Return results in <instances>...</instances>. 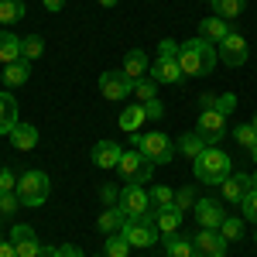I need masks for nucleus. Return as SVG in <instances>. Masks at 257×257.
I'll return each mask as SVG.
<instances>
[{
  "instance_id": "b1692460",
  "label": "nucleus",
  "mask_w": 257,
  "mask_h": 257,
  "mask_svg": "<svg viewBox=\"0 0 257 257\" xmlns=\"http://www.w3.org/2000/svg\"><path fill=\"white\" fill-rule=\"evenodd\" d=\"M175 151L182 155V158H192L196 161L202 151H206V141L199 138V131H189V134H182V138L175 141Z\"/></svg>"
},
{
  "instance_id": "09e8293b",
  "label": "nucleus",
  "mask_w": 257,
  "mask_h": 257,
  "mask_svg": "<svg viewBox=\"0 0 257 257\" xmlns=\"http://www.w3.org/2000/svg\"><path fill=\"white\" fill-rule=\"evenodd\" d=\"M250 189H257V172H254V175H250Z\"/></svg>"
},
{
  "instance_id": "c85d7f7f",
  "label": "nucleus",
  "mask_w": 257,
  "mask_h": 257,
  "mask_svg": "<svg viewBox=\"0 0 257 257\" xmlns=\"http://www.w3.org/2000/svg\"><path fill=\"white\" fill-rule=\"evenodd\" d=\"M243 4H247V0H209L213 14H216V18H223V21L240 18V14H243Z\"/></svg>"
},
{
  "instance_id": "79ce46f5",
  "label": "nucleus",
  "mask_w": 257,
  "mask_h": 257,
  "mask_svg": "<svg viewBox=\"0 0 257 257\" xmlns=\"http://www.w3.org/2000/svg\"><path fill=\"white\" fill-rule=\"evenodd\" d=\"M158 59H178V45L172 38H165L158 45Z\"/></svg>"
},
{
  "instance_id": "aec40b11",
  "label": "nucleus",
  "mask_w": 257,
  "mask_h": 257,
  "mask_svg": "<svg viewBox=\"0 0 257 257\" xmlns=\"http://www.w3.org/2000/svg\"><path fill=\"white\" fill-rule=\"evenodd\" d=\"M123 226H127V213H123L120 206H106V209L99 213V219H96V230L106 233V237H110V233H120Z\"/></svg>"
},
{
  "instance_id": "864d4df0",
  "label": "nucleus",
  "mask_w": 257,
  "mask_h": 257,
  "mask_svg": "<svg viewBox=\"0 0 257 257\" xmlns=\"http://www.w3.org/2000/svg\"><path fill=\"white\" fill-rule=\"evenodd\" d=\"M93 257H106V254H93Z\"/></svg>"
},
{
  "instance_id": "c756f323",
  "label": "nucleus",
  "mask_w": 257,
  "mask_h": 257,
  "mask_svg": "<svg viewBox=\"0 0 257 257\" xmlns=\"http://www.w3.org/2000/svg\"><path fill=\"white\" fill-rule=\"evenodd\" d=\"M219 237L226 240V243H237V240H243V219L226 216L223 223H219Z\"/></svg>"
},
{
  "instance_id": "2f4dec72",
  "label": "nucleus",
  "mask_w": 257,
  "mask_h": 257,
  "mask_svg": "<svg viewBox=\"0 0 257 257\" xmlns=\"http://www.w3.org/2000/svg\"><path fill=\"white\" fill-rule=\"evenodd\" d=\"M41 52H45V41H41L38 35H28V38H21V59H24V62L41 59Z\"/></svg>"
},
{
  "instance_id": "4c0bfd02",
  "label": "nucleus",
  "mask_w": 257,
  "mask_h": 257,
  "mask_svg": "<svg viewBox=\"0 0 257 257\" xmlns=\"http://www.w3.org/2000/svg\"><path fill=\"white\" fill-rule=\"evenodd\" d=\"M175 206L182 209V213H185V209H192V206H196V189H192V185L178 189V192H175Z\"/></svg>"
},
{
  "instance_id": "473e14b6",
  "label": "nucleus",
  "mask_w": 257,
  "mask_h": 257,
  "mask_svg": "<svg viewBox=\"0 0 257 257\" xmlns=\"http://www.w3.org/2000/svg\"><path fill=\"white\" fill-rule=\"evenodd\" d=\"M233 141H237L240 148H254L257 144V131H254V123H240V127H233Z\"/></svg>"
},
{
  "instance_id": "9d476101",
  "label": "nucleus",
  "mask_w": 257,
  "mask_h": 257,
  "mask_svg": "<svg viewBox=\"0 0 257 257\" xmlns=\"http://www.w3.org/2000/svg\"><path fill=\"white\" fill-rule=\"evenodd\" d=\"M131 247H151V243H158V226H155V219H127V226L120 230Z\"/></svg>"
},
{
  "instance_id": "393cba45",
  "label": "nucleus",
  "mask_w": 257,
  "mask_h": 257,
  "mask_svg": "<svg viewBox=\"0 0 257 257\" xmlns=\"http://www.w3.org/2000/svg\"><path fill=\"white\" fill-rule=\"evenodd\" d=\"M144 120H148V113H144V103H131V106L120 113V131L138 134L141 127H144Z\"/></svg>"
},
{
  "instance_id": "ea45409f",
  "label": "nucleus",
  "mask_w": 257,
  "mask_h": 257,
  "mask_svg": "<svg viewBox=\"0 0 257 257\" xmlns=\"http://www.w3.org/2000/svg\"><path fill=\"white\" fill-rule=\"evenodd\" d=\"M18 189V175L11 168H0V192H14Z\"/></svg>"
},
{
  "instance_id": "cd10ccee",
  "label": "nucleus",
  "mask_w": 257,
  "mask_h": 257,
  "mask_svg": "<svg viewBox=\"0 0 257 257\" xmlns=\"http://www.w3.org/2000/svg\"><path fill=\"white\" fill-rule=\"evenodd\" d=\"M24 18V0H0V28H11Z\"/></svg>"
},
{
  "instance_id": "f8f14e48",
  "label": "nucleus",
  "mask_w": 257,
  "mask_h": 257,
  "mask_svg": "<svg viewBox=\"0 0 257 257\" xmlns=\"http://www.w3.org/2000/svg\"><path fill=\"white\" fill-rule=\"evenodd\" d=\"M192 213H196L199 230H219V223L226 219V213H223V202H216V199H196Z\"/></svg>"
},
{
  "instance_id": "9b49d317",
  "label": "nucleus",
  "mask_w": 257,
  "mask_h": 257,
  "mask_svg": "<svg viewBox=\"0 0 257 257\" xmlns=\"http://www.w3.org/2000/svg\"><path fill=\"white\" fill-rule=\"evenodd\" d=\"M11 243H14V250H18V257H41V240L38 233L28 226V223H18L14 230H11Z\"/></svg>"
},
{
  "instance_id": "0eeeda50",
  "label": "nucleus",
  "mask_w": 257,
  "mask_h": 257,
  "mask_svg": "<svg viewBox=\"0 0 257 257\" xmlns=\"http://www.w3.org/2000/svg\"><path fill=\"white\" fill-rule=\"evenodd\" d=\"M99 93L106 99H113V103H123V99L134 93V79L123 69H110V72L99 76Z\"/></svg>"
},
{
  "instance_id": "a19ab883",
  "label": "nucleus",
  "mask_w": 257,
  "mask_h": 257,
  "mask_svg": "<svg viewBox=\"0 0 257 257\" xmlns=\"http://www.w3.org/2000/svg\"><path fill=\"white\" fill-rule=\"evenodd\" d=\"M144 113H148V120H161V117H165L161 99H148V103H144Z\"/></svg>"
},
{
  "instance_id": "c03bdc74",
  "label": "nucleus",
  "mask_w": 257,
  "mask_h": 257,
  "mask_svg": "<svg viewBox=\"0 0 257 257\" xmlns=\"http://www.w3.org/2000/svg\"><path fill=\"white\" fill-rule=\"evenodd\" d=\"M99 199H103L106 206H117V199H120L117 185H103V189H99Z\"/></svg>"
},
{
  "instance_id": "6ab92c4d",
  "label": "nucleus",
  "mask_w": 257,
  "mask_h": 257,
  "mask_svg": "<svg viewBox=\"0 0 257 257\" xmlns=\"http://www.w3.org/2000/svg\"><path fill=\"white\" fill-rule=\"evenodd\" d=\"M230 35V21H223V18H206V21H199V38L202 41H209V45H219V41Z\"/></svg>"
},
{
  "instance_id": "a211bd4d",
  "label": "nucleus",
  "mask_w": 257,
  "mask_h": 257,
  "mask_svg": "<svg viewBox=\"0 0 257 257\" xmlns=\"http://www.w3.org/2000/svg\"><path fill=\"white\" fill-rule=\"evenodd\" d=\"M18 99L11 96V89H4L0 93V134H7L11 138V131L18 127Z\"/></svg>"
},
{
  "instance_id": "6e6552de",
  "label": "nucleus",
  "mask_w": 257,
  "mask_h": 257,
  "mask_svg": "<svg viewBox=\"0 0 257 257\" xmlns=\"http://www.w3.org/2000/svg\"><path fill=\"white\" fill-rule=\"evenodd\" d=\"M199 138L206 141V148H216L223 134H226V117L219 110H199V123H196Z\"/></svg>"
},
{
  "instance_id": "72a5a7b5",
  "label": "nucleus",
  "mask_w": 257,
  "mask_h": 257,
  "mask_svg": "<svg viewBox=\"0 0 257 257\" xmlns=\"http://www.w3.org/2000/svg\"><path fill=\"white\" fill-rule=\"evenodd\" d=\"M134 96H138L141 103H148V99H158V82L151 79V76H148V79H138V82H134Z\"/></svg>"
},
{
  "instance_id": "f03ea898",
  "label": "nucleus",
  "mask_w": 257,
  "mask_h": 257,
  "mask_svg": "<svg viewBox=\"0 0 257 257\" xmlns=\"http://www.w3.org/2000/svg\"><path fill=\"white\" fill-rule=\"evenodd\" d=\"M131 144H134L151 165H168V161H175V141L168 138V134H161V131H151V134H141L138 131V134H131Z\"/></svg>"
},
{
  "instance_id": "423d86ee",
  "label": "nucleus",
  "mask_w": 257,
  "mask_h": 257,
  "mask_svg": "<svg viewBox=\"0 0 257 257\" xmlns=\"http://www.w3.org/2000/svg\"><path fill=\"white\" fill-rule=\"evenodd\" d=\"M117 206L127 213V219H144L151 213V196L144 192V185H123Z\"/></svg>"
},
{
  "instance_id": "ddd939ff",
  "label": "nucleus",
  "mask_w": 257,
  "mask_h": 257,
  "mask_svg": "<svg viewBox=\"0 0 257 257\" xmlns=\"http://www.w3.org/2000/svg\"><path fill=\"white\" fill-rule=\"evenodd\" d=\"M196 257H226V240L219 237V230H199L192 237Z\"/></svg>"
},
{
  "instance_id": "dca6fc26",
  "label": "nucleus",
  "mask_w": 257,
  "mask_h": 257,
  "mask_svg": "<svg viewBox=\"0 0 257 257\" xmlns=\"http://www.w3.org/2000/svg\"><path fill=\"white\" fill-rule=\"evenodd\" d=\"M219 192H223L226 202H243V196L250 192V175H243V172H230V178L219 182Z\"/></svg>"
},
{
  "instance_id": "3c124183",
  "label": "nucleus",
  "mask_w": 257,
  "mask_h": 257,
  "mask_svg": "<svg viewBox=\"0 0 257 257\" xmlns=\"http://www.w3.org/2000/svg\"><path fill=\"white\" fill-rule=\"evenodd\" d=\"M99 4H103V7H113V4H117V0H99Z\"/></svg>"
},
{
  "instance_id": "f257e3e1",
  "label": "nucleus",
  "mask_w": 257,
  "mask_h": 257,
  "mask_svg": "<svg viewBox=\"0 0 257 257\" xmlns=\"http://www.w3.org/2000/svg\"><path fill=\"white\" fill-rule=\"evenodd\" d=\"M178 65H182L185 76H209L213 65H216V45L202 41L199 35L182 41L178 45Z\"/></svg>"
},
{
  "instance_id": "37998d69",
  "label": "nucleus",
  "mask_w": 257,
  "mask_h": 257,
  "mask_svg": "<svg viewBox=\"0 0 257 257\" xmlns=\"http://www.w3.org/2000/svg\"><path fill=\"white\" fill-rule=\"evenodd\" d=\"M52 257H82V250L72 243H62V247H52Z\"/></svg>"
},
{
  "instance_id": "412c9836",
  "label": "nucleus",
  "mask_w": 257,
  "mask_h": 257,
  "mask_svg": "<svg viewBox=\"0 0 257 257\" xmlns=\"http://www.w3.org/2000/svg\"><path fill=\"white\" fill-rule=\"evenodd\" d=\"M120 144L113 141H99L96 148H93V161H96V168H117L120 165Z\"/></svg>"
},
{
  "instance_id": "39448f33",
  "label": "nucleus",
  "mask_w": 257,
  "mask_h": 257,
  "mask_svg": "<svg viewBox=\"0 0 257 257\" xmlns=\"http://www.w3.org/2000/svg\"><path fill=\"white\" fill-rule=\"evenodd\" d=\"M117 168H120V175H123V182H127V185H148V182H151V175H155V165L144 158L138 148L123 151Z\"/></svg>"
},
{
  "instance_id": "603ef678",
  "label": "nucleus",
  "mask_w": 257,
  "mask_h": 257,
  "mask_svg": "<svg viewBox=\"0 0 257 257\" xmlns=\"http://www.w3.org/2000/svg\"><path fill=\"white\" fill-rule=\"evenodd\" d=\"M254 131H257V117H254Z\"/></svg>"
},
{
  "instance_id": "e433bc0d",
  "label": "nucleus",
  "mask_w": 257,
  "mask_h": 257,
  "mask_svg": "<svg viewBox=\"0 0 257 257\" xmlns=\"http://www.w3.org/2000/svg\"><path fill=\"white\" fill-rule=\"evenodd\" d=\"M213 110H219L223 117H230V113L237 110V93H219V96H216V106H213Z\"/></svg>"
},
{
  "instance_id": "2eb2a0df",
  "label": "nucleus",
  "mask_w": 257,
  "mask_h": 257,
  "mask_svg": "<svg viewBox=\"0 0 257 257\" xmlns=\"http://www.w3.org/2000/svg\"><path fill=\"white\" fill-rule=\"evenodd\" d=\"M151 79L158 86H175V82L185 79V72H182L178 59H155L151 62Z\"/></svg>"
},
{
  "instance_id": "4be33fe9",
  "label": "nucleus",
  "mask_w": 257,
  "mask_h": 257,
  "mask_svg": "<svg viewBox=\"0 0 257 257\" xmlns=\"http://www.w3.org/2000/svg\"><path fill=\"white\" fill-rule=\"evenodd\" d=\"M0 79H4V86H7V89H18V86H24V82L31 79V62H11V65H4V76H0Z\"/></svg>"
},
{
  "instance_id": "20e7f679",
  "label": "nucleus",
  "mask_w": 257,
  "mask_h": 257,
  "mask_svg": "<svg viewBox=\"0 0 257 257\" xmlns=\"http://www.w3.org/2000/svg\"><path fill=\"white\" fill-rule=\"evenodd\" d=\"M48 189H52V182H48V175L45 172H38V168H31V172H24V175L18 178V199L21 206H31V209H38L41 202L48 199Z\"/></svg>"
},
{
  "instance_id": "de8ad7c7",
  "label": "nucleus",
  "mask_w": 257,
  "mask_h": 257,
  "mask_svg": "<svg viewBox=\"0 0 257 257\" xmlns=\"http://www.w3.org/2000/svg\"><path fill=\"white\" fill-rule=\"evenodd\" d=\"M45 4V11H52V14H59L62 7H65V0H41Z\"/></svg>"
},
{
  "instance_id": "c9c22d12",
  "label": "nucleus",
  "mask_w": 257,
  "mask_h": 257,
  "mask_svg": "<svg viewBox=\"0 0 257 257\" xmlns=\"http://www.w3.org/2000/svg\"><path fill=\"white\" fill-rule=\"evenodd\" d=\"M18 206H21L18 192H0V219H11L18 213Z\"/></svg>"
},
{
  "instance_id": "f704fd0d",
  "label": "nucleus",
  "mask_w": 257,
  "mask_h": 257,
  "mask_svg": "<svg viewBox=\"0 0 257 257\" xmlns=\"http://www.w3.org/2000/svg\"><path fill=\"white\" fill-rule=\"evenodd\" d=\"M148 196H151V206H155V209H161V206H172V202H175V192H172L168 185H155Z\"/></svg>"
},
{
  "instance_id": "4468645a",
  "label": "nucleus",
  "mask_w": 257,
  "mask_h": 257,
  "mask_svg": "<svg viewBox=\"0 0 257 257\" xmlns=\"http://www.w3.org/2000/svg\"><path fill=\"white\" fill-rule=\"evenodd\" d=\"M144 219H155V226H158L161 237H172V233H178V226H182V209H178L175 202H172V206H161V209L151 206V213H148Z\"/></svg>"
},
{
  "instance_id": "a18cd8bd",
  "label": "nucleus",
  "mask_w": 257,
  "mask_h": 257,
  "mask_svg": "<svg viewBox=\"0 0 257 257\" xmlns=\"http://www.w3.org/2000/svg\"><path fill=\"white\" fill-rule=\"evenodd\" d=\"M216 106V93H202L199 96V110H213Z\"/></svg>"
},
{
  "instance_id": "a878e982",
  "label": "nucleus",
  "mask_w": 257,
  "mask_h": 257,
  "mask_svg": "<svg viewBox=\"0 0 257 257\" xmlns=\"http://www.w3.org/2000/svg\"><path fill=\"white\" fill-rule=\"evenodd\" d=\"M11 144H14L18 151H31V148L38 144V127H31V123H18V127L11 131Z\"/></svg>"
},
{
  "instance_id": "5701e85b",
  "label": "nucleus",
  "mask_w": 257,
  "mask_h": 257,
  "mask_svg": "<svg viewBox=\"0 0 257 257\" xmlns=\"http://www.w3.org/2000/svg\"><path fill=\"white\" fill-rule=\"evenodd\" d=\"M0 62H4V65L21 62V38L11 35V28H0Z\"/></svg>"
},
{
  "instance_id": "f3484780",
  "label": "nucleus",
  "mask_w": 257,
  "mask_h": 257,
  "mask_svg": "<svg viewBox=\"0 0 257 257\" xmlns=\"http://www.w3.org/2000/svg\"><path fill=\"white\" fill-rule=\"evenodd\" d=\"M123 72L131 76V79H148L151 76V62H148V55L141 52V48H131L127 55H123Z\"/></svg>"
},
{
  "instance_id": "49530a36",
  "label": "nucleus",
  "mask_w": 257,
  "mask_h": 257,
  "mask_svg": "<svg viewBox=\"0 0 257 257\" xmlns=\"http://www.w3.org/2000/svg\"><path fill=\"white\" fill-rule=\"evenodd\" d=\"M0 257H18L14 243H11V240H4V237H0Z\"/></svg>"
},
{
  "instance_id": "1a4fd4ad",
  "label": "nucleus",
  "mask_w": 257,
  "mask_h": 257,
  "mask_svg": "<svg viewBox=\"0 0 257 257\" xmlns=\"http://www.w3.org/2000/svg\"><path fill=\"white\" fill-rule=\"evenodd\" d=\"M216 59L223 62V65H230V69L243 65V62H247V38L237 35V31H230V35L216 45Z\"/></svg>"
},
{
  "instance_id": "58836bf2",
  "label": "nucleus",
  "mask_w": 257,
  "mask_h": 257,
  "mask_svg": "<svg viewBox=\"0 0 257 257\" xmlns=\"http://www.w3.org/2000/svg\"><path fill=\"white\" fill-rule=\"evenodd\" d=\"M240 209H243V219H250V223H257V189H250V192L243 196V202H240Z\"/></svg>"
},
{
  "instance_id": "8fccbe9b",
  "label": "nucleus",
  "mask_w": 257,
  "mask_h": 257,
  "mask_svg": "<svg viewBox=\"0 0 257 257\" xmlns=\"http://www.w3.org/2000/svg\"><path fill=\"white\" fill-rule=\"evenodd\" d=\"M250 158H254V165H257V144H254V148H250Z\"/></svg>"
},
{
  "instance_id": "7c9ffc66",
  "label": "nucleus",
  "mask_w": 257,
  "mask_h": 257,
  "mask_svg": "<svg viewBox=\"0 0 257 257\" xmlns=\"http://www.w3.org/2000/svg\"><path fill=\"white\" fill-rule=\"evenodd\" d=\"M103 254H106V257H127V254H131V243H127L123 233H110L106 243H103Z\"/></svg>"
},
{
  "instance_id": "bb28decb",
  "label": "nucleus",
  "mask_w": 257,
  "mask_h": 257,
  "mask_svg": "<svg viewBox=\"0 0 257 257\" xmlns=\"http://www.w3.org/2000/svg\"><path fill=\"white\" fill-rule=\"evenodd\" d=\"M165 257H196L192 237H182V233H172V237H165Z\"/></svg>"
},
{
  "instance_id": "7ed1b4c3",
  "label": "nucleus",
  "mask_w": 257,
  "mask_h": 257,
  "mask_svg": "<svg viewBox=\"0 0 257 257\" xmlns=\"http://www.w3.org/2000/svg\"><path fill=\"white\" fill-rule=\"evenodd\" d=\"M192 172L199 182L206 185H219L223 178H230V155L219 151V148H206L196 161H192Z\"/></svg>"
}]
</instances>
